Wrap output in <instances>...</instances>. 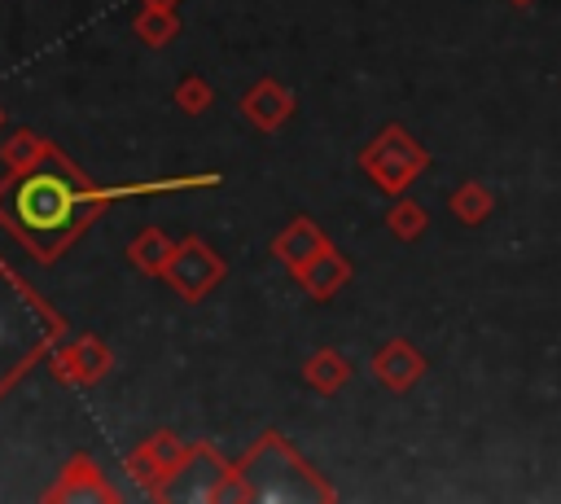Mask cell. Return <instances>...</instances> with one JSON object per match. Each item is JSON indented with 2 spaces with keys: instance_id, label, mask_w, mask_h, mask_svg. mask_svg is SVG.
<instances>
[{
  "instance_id": "1",
  "label": "cell",
  "mask_w": 561,
  "mask_h": 504,
  "mask_svg": "<svg viewBox=\"0 0 561 504\" xmlns=\"http://www.w3.org/2000/svg\"><path fill=\"white\" fill-rule=\"evenodd\" d=\"M75 197L79 193L70 188V180H61L53 171H39V175L18 184L9 210L26 232H44V228H66L75 219Z\"/></svg>"
}]
</instances>
